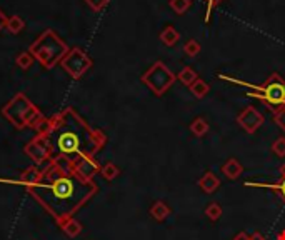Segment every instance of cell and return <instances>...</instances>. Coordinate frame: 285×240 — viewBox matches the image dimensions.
<instances>
[{
	"instance_id": "cell-5",
	"label": "cell",
	"mask_w": 285,
	"mask_h": 240,
	"mask_svg": "<svg viewBox=\"0 0 285 240\" xmlns=\"http://www.w3.org/2000/svg\"><path fill=\"white\" fill-rule=\"evenodd\" d=\"M38 113H40V110H38L37 107L30 102V98L22 92L17 93L12 100H9L2 109V115L18 130L29 127L30 122L35 118V115H38Z\"/></svg>"
},
{
	"instance_id": "cell-3",
	"label": "cell",
	"mask_w": 285,
	"mask_h": 240,
	"mask_svg": "<svg viewBox=\"0 0 285 240\" xmlns=\"http://www.w3.org/2000/svg\"><path fill=\"white\" fill-rule=\"evenodd\" d=\"M218 78L227 80V82H230V84H235V85H240V87H245V89H249L247 95L260 100L269 110H272V113L285 107V80L280 77V73H277V72L272 73V75L260 85L243 82V80L223 75V73H220Z\"/></svg>"
},
{
	"instance_id": "cell-4",
	"label": "cell",
	"mask_w": 285,
	"mask_h": 240,
	"mask_svg": "<svg viewBox=\"0 0 285 240\" xmlns=\"http://www.w3.org/2000/svg\"><path fill=\"white\" fill-rule=\"evenodd\" d=\"M69 45L57 35V32L47 29L34 44L29 47V52L40 64L45 70H50L52 67L62 62V58L67 55Z\"/></svg>"
},
{
	"instance_id": "cell-10",
	"label": "cell",
	"mask_w": 285,
	"mask_h": 240,
	"mask_svg": "<svg viewBox=\"0 0 285 240\" xmlns=\"http://www.w3.org/2000/svg\"><path fill=\"white\" fill-rule=\"evenodd\" d=\"M69 169L72 172H75L77 175H80L82 178H85V180H94V177L97 175V173H100L102 165L97 162L95 157H85V158L77 160L75 164H72Z\"/></svg>"
},
{
	"instance_id": "cell-12",
	"label": "cell",
	"mask_w": 285,
	"mask_h": 240,
	"mask_svg": "<svg viewBox=\"0 0 285 240\" xmlns=\"http://www.w3.org/2000/svg\"><path fill=\"white\" fill-rule=\"evenodd\" d=\"M40 178H42V170L38 169V167L32 165V167H27V169L21 173V178L18 180H12V184H18L27 189L30 185H35Z\"/></svg>"
},
{
	"instance_id": "cell-15",
	"label": "cell",
	"mask_w": 285,
	"mask_h": 240,
	"mask_svg": "<svg viewBox=\"0 0 285 240\" xmlns=\"http://www.w3.org/2000/svg\"><path fill=\"white\" fill-rule=\"evenodd\" d=\"M222 173L225 177H227L229 180H237L238 177L242 175V172H243V167H242V164L238 162L237 158H229L227 162H225L223 165H222Z\"/></svg>"
},
{
	"instance_id": "cell-35",
	"label": "cell",
	"mask_w": 285,
	"mask_h": 240,
	"mask_svg": "<svg viewBox=\"0 0 285 240\" xmlns=\"http://www.w3.org/2000/svg\"><path fill=\"white\" fill-rule=\"evenodd\" d=\"M277 240H285V230H282L280 233L277 235Z\"/></svg>"
},
{
	"instance_id": "cell-13",
	"label": "cell",
	"mask_w": 285,
	"mask_h": 240,
	"mask_svg": "<svg viewBox=\"0 0 285 240\" xmlns=\"http://www.w3.org/2000/svg\"><path fill=\"white\" fill-rule=\"evenodd\" d=\"M243 187H262V189H270V190H274L285 204V178L282 177L280 180H277V182H255V180H247V182H243Z\"/></svg>"
},
{
	"instance_id": "cell-6",
	"label": "cell",
	"mask_w": 285,
	"mask_h": 240,
	"mask_svg": "<svg viewBox=\"0 0 285 240\" xmlns=\"http://www.w3.org/2000/svg\"><path fill=\"white\" fill-rule=\"evenodd\" d=\"M140 80L145 87H149V90L154 93L155 97H162L164 93L175 84L177 75L164 62L157 60V62L152 64L149 69L142 73Z\"/></svg>"
},
{
	"instance_id": "cell-30",
	"label": "cell",
	"mask_w": 285,
	"mask_h": 240,
	"mask_svg": "<svg viewBox=\"0 0 285 240\" xmlns=\"http://www.w3.org/2000/svg\"><path fill=\"white\" fill-rule=\"evenodd\" d=\"M205 2H207V9H205V22L209 24L210 17H212V10H214V7H217L222 0H205Z\"/></svg>"
},
{
	"instance_id": "cell-33",
	"label": "cell",
	"mask_w": 285,
	"mask_h": 240,
	"mask_svg": "<svg viewBox=\"0 0 285 240\" xmlns=\"http://www.w3.org/2000/svg\"><path fill=\"white\" fill-rule=\"evenodd\" d=\"M250 238L252 240H265L262 235H260V233H258V232H255V233H252V235H250Z\"/></svg>"
},
{
	"instance_id": "cell-19",
	"label": "cell",
	"mask_w": 285,
	"mask_h": 240,
	"mask_svg": "<svg viewBox=\"0 0 285 240\" xmlns=\"http://www.w3.org/2000/svg\"><path fill=\"white\" fill-rule=\"evenodd\" d=\"M177 78H178V82L184 84L185 87H190L198 78V75H197V72L192 69L190 65H185L184 69L178 72V77Z\"/></svg>"
},
{
	"instance_id": "cell-25",
	"label": "cell",
	"mask_w": 285,
	"mask_h": 240,
	"mask_svg": "<svg viewBox=\"0 0 285 240\" xmlns=\"http://www.w3.org/2000/svg\"><path fill=\"white\" fill-rule=\"evenodd\" d=\"M200 50H202V45H200V42H198V40H195V38H189L187 42L184 44V53H185L187 57H190V58L197 57L198 53H200Z\"/></svg>"
},
{
	"instance_id": "cell-23",
	"label": "cell",
	"mask_w": 285,
	"mask_h": 240,
	"mask_svg": "<svg viewBox=\"0 0 285 240\" xmlns=\"http://www.w3.org/2000/svg\"><path fill=\"white\" fill-rule=\"evenodd\" d=\"M100 175H102L104 180H109V182H110V180H115L118 175H120V169H118V167H117L115 164L109 162V164L102 165Z\"/></svg>"
},
{
	"instance_id": "cell-24",
	"label": "cell",
	"mask_w": 285,
	"mask_h": 240,
	"mask_svg": "<svg viewBox=\"0 0 285 240\" xmlns=\"http://www.w3.org/2000/svg\"><path fill=\"white\" fill-rule=\"evenodd\" d=\"M34 55H32V53L29 52V50H25V52H21L18 53V55L15 57V64H17V67L18 69H22V70H29L30 67H32V64H34Z\"/></svg>"
},
{
	"instance_id": "cell-14",
	"label": "cell",
	"mask_w": 285,
	"mask_h": 240,
	"mask_svg": "<svg viewBox=\"0 0 285 240\" xmlns=\"http://www.w3.org/2000/svg\"><path fill=\"white\" fill-rule=\"evenodd\" d=\"M149 213H150L152 218L157 220V222H164V220H167L170 217L172 209L164 202V200H157V202L152 204Z\"/></svg>"
},
{
	"instance_id": "cell-17",
	"label": "cell",
	"mask_w": 285,
	"mask_h": 240,
	"mask_svg": "<svg viewBox=\"0 0 285 240\" xmlns=\"http://www.w3.org/2000/svg\"><path fill=\"white\" fill-rule=\"evenodd\" d=\"M189 129L192 132V135L200 138V137H205L209 133L210 125H209V122L203 117H195L194 120H192V124H190Z\"/></svg>"
},
{
	"instance_id": "cell-27",
	"label": "cell",
	"mask_w": 285,
	"mask_h": 240,
	"mask_svg": "<svg viewBox=\"0 0 285 240\" xmlns=\"http://www.w3.org/2000/svg\"><path fill=\"white\" fill-rule=\"evenodd\" d=\"M272 152H274L277 157L285 158V137L275 138V142L272 144Z\"/></svg>"
},
{
	"instance_id": "cell-34",
	"label": "cell",
	"mask_w": 285,
	"mask_h": 240,
	"mask_svg": "<svg viewBox=\"0 0 285 240\" xmlns=\"http://www.w3.org/2000/svg\"><path fill=\"white\" fill-rule=\"evenodd\" d=\"M278 173H280V177H282V178H285V162H283L280 167H278Z\"/></svg>"
},
{
	"instance_id": "cell-7",
	"label": "cell",
	"mask_w": 285,
	"mask_h": 240,
	"mask_svg": "<svg viewBox=\"0 0 285 240\" xmlns=\"http://www.w3.org/2000/svg\"><path fill=\"white\" fill-rule=\"evenodd\" d=\"M92 65H94V60H92L82 49H78V47L70 49L67 52V55H65L60 62V67L74 80L82 78L85 73L92 69Z\"/></svg>"
},
{
	"instance_id": "cell-9",
	"label": "cell",
	"mask_w": 285,
	"mask_h": 240,
	"mask_svg": "<svg viewBox=\"0 0 285 240\" xmlns=\"http://www.w3.org/2000/svg\"><path fill=\"white\" fill-rule=\"evenodd\" d=\"M235 120H237V124L240 125L247 133H255L265 122L262 113L258 112L255 107H252V105L245 107V109L237 115Z\"/></svg>"
},
{
	"instance_id": "cell-31",
	"label": "cell",
	"mask_w": 285,
	"mask_h": 240,
	"mask_svg": "<svg viewBox=\"0 0 285 240\" xmlns=\"http://www.w3.org/2000/svg\"><path fill=\"white\" fill-rule=\"evenodd\" d=\"M7 18L9 17H5V13L0 10V30L5 29V25H7Z\"/></svg>"
},
{
	"instance_id": "cell-11",
	"label": "cell",
	"mask_w": 285,
	"mask_h": 240,
	"mask_svg": "<svg viewBox=\"0 0 285 240\" xmlns=\"http://www.w3.org/2000/svg\"><path fill=\"white\" fill-rule=\"evenodd\" d=\"M197 185L200 187V190L203 193H209L210 195V193H215L220 189V178H218L212 170H207L200 178H198Z\"/></svg>"
},
{
	"instance_id": "cell-8",
	"label": "cell",
	"mask_w": 285,
	"mask_h": 240,
	"mask_svg": "<svg viewBox=\"0 0 285 240\" xmlns=\"http://www.w3.org/2000/svg\"><path fill=\"white\" fill-rule=\"evenodd\" d=\"M25 155H29L37 165L50 162L52 158V144L50 138L45 135H35L30 142L24 147Z\"/></svg>"
},
{
	"instance_id": "cell-21",
	"label": "cell",
	"mask_w": 285,
	"mask_h": 240,
	"mask_svg": "<svg viewBox=\"0 0 285 240\" xmlns=\"http://www.w3.org/2000/svg\"><path fill=\"white\" fill-rule=\"evenodd\" d=\"M25 27V22L22 20L21 15H12L7 18V25H5V29H7L10 33H14V35H17V33H21L24 30Z\"/></svg>"
},
{
	"instance_id": "cell-20",
	"label": "cell",
	"mask_w": 285,
	"mask_h": 240,
	"mask_svg": "<svg viewBox=\"0 0 285 240\" xmlns=\"http://www.w3.org/2000/svg\"><path fill=\"white\" fill-rule=\"evenodd\" d=\"M60 229H62V232L65 233V235H69V237L74 238V237H77L78 233L82 232V224L78 222V220H75L74 217H72V218H69L67 222H65L60 227Z\"/></svg>"
},
{
	"instance_id": "cell-18",
	"label": "cell",
	"mask_w": 285,
	"mask_h": 240,
	"mask_svg": "<svg viewBox=\"0 0 285 240\" xmlns=\"http://www.w3.org/2000/svg\"><path fill=\"white\" fill-rule=\"evenodd\" d=\"M189 89H190V93H192V95H194L195 98H205V97L209 95V92H210V85H209L207 82H205L203 78L198 77V78L195 80V82L189 87Z\"/></svg>"
},
{
	"instance_id": "cell-2",
	"label": "cell",
	"mask_w": 285,
	"mask_h": 240,
	"mask_svg": "<svg viewBox=\"0 0 285 240\" xmlns=\"http://www.w3.org/2000/svg\"><path fill=\"white\" fill-rule=\"evenodd\" d=\"M52 158L70 167L77 160L95 157L107 144V135L100 129H94L72 107L50 117Z\"/></svg>"
},
{
	"instance_id": "cell-16",
	"label": "cell",
	"mask_w": 285,
	"mask_h": 240,
	"mask_svg": "<svg viewBox=\"0 0 285 240\" xmlns=\"http://www.w3.org/2000/svg\"><path fill=\"white\" fill-rule=\"evenodd\" d=\"M158 38H160V42L165 45V47H174L177 45V42L180 40V33H178V30L175 29L174 25H167L165 29L160 32V35H158Z\"/></svg>"
},
{
	"instance_id": "cell-32",
	"label": "cell",
	"mask_w": 285,
	"mask_h": 240,
	"mask_svg": "<svg viewBox=\"0 0 285 240\" xmlns=\"http://www.w3.org/2000/svg\"><path fill=\"white\" fill-rule=\"evenodd\" d=\"M232 240H252L250 235H247L245 232H240V233H237V235L232 238Z\"/></svg>"
},
{
	"instance_id": "cell-29",
	"label": "cell",
	"mask_w": 285,
	"mask_h": 240,
	"mask_svg": "<svg viewBox=\"0 0 285 240\" xmlns=\"http://www.w3.org/2000/svg\"><path fill=\"white\" fill-rule=\"evenodd\" d=\"M274 122L285 132V107H283V109H280V110L274 112Z\"/></svg>"
},
{
	"instance_id": "cell-22",
	"label": "cell",
	"mask_w": 285,
	"mask_h": 240,
	"mask_svg": "<svg viewBox=\"0 0 285 240\" xmlns=\"http://www.w3.org/2000/svg\"><path fill=\"white\" fill-rule=\"evenodd\" d=\"M203 213H205V217H207L209 220H212V222H217V220H220L223 210H222L220 204H217V202H210L207 207H205Z\"/></svg>"
},
{
	"instance_id": "cell-26",
	"label": "cell",
	"mask_w": 285,
	"mask_h": 240,
	"mask_svg": "<svg viewBox=\"0 0 285 240\" xmlns=\"http://www.w3.org/2000/svg\"><path fill=\"white\" fill-rule=\"evenodd\" d=\"M169 5L177 15H184L192 7V0H169Z\"/></svg>"
},
{
	"instance_id": "cell-1",
	"label": "cell",
	"mask_w": 285,
	"mask_h": 240,
	"mask_svg": "<svg viewBox=\"0 0 285 240\" xmlns=\"http://www.w3.org/2000/svg\"><path fill=\"white\" fill-rule=\"evenodd\" d=\"M25 190L50 213L58 227H62L89 200L94 198L98 185L94 180H85L77 175L67 164L50 160L42 170V178Z\"/></svg>"
},
{
	"instance_id": "cell-28",
	"label": "cell",
	"mask_w": 285,
	"mask_h": 240,
	"mask_svg": "<svg viewBox=\"0 0 285 240\" xmlns=\"http://www.w3.org/2000/svg\"><path fill=\"white\" fill-rule=\"evenodd\" d=\"M109 2L110 0H85V4H87L94 12H100L102 9H105V7L109 5Z\"/></svg>"
}]
</instances>
